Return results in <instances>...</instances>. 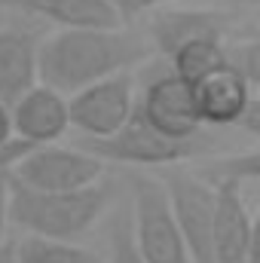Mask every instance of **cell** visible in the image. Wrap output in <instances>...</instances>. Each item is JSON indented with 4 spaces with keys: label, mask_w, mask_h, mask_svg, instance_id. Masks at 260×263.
I'll list each match as a JSON object with an SVG mask.
<instances>
[{
    "label": "cell",
    "mask_w": 260,
    "mask_h": 263,
    "mask_svg": "<svg viewBox=\"0 0 260 263\" xmlns=\"http://www.w3.org/2000/svg\"><path fill=\"white\" fill-rule=\"evenodd\" d=\"M214 214H211V248L214 263H254L257 230L251 208L245 202V187L214 184Z\"/></svg>",
    "instance_id": "9c48e42d"
},
{
    "label": "cell",
    "mask_w": 260,
    "mask_h": 263,
    "mask_svg": "<svg viewBox=\"0 0 260 263\" xmlns=\"http://www.w3.org/2000/svg\"><path fill=\"white\" fill-rule=\"evenodd\" d=\"M260 175V162H257V150H248V153H239V156H224L217 162H208L202 168V181L208 187L214 184H254Z\"/></svg>",
    "instance_id": "e0dca14e"
},
{
    "label": "cell",
    "mask_w": 260,
    "mask_h": 263,
    "mask_svg": "<svg viewBox=\"0 0 260 263\" xmlns=\"http://www.w3.org/2000/svg\"><path fill=\"white\" fill-rule=\"evenodd\" d=\"M233 31V15L220 12V9H159L150 22V49H159L162 55H172L175 49H181L184 43L193 40H217L227 43Z\"/></svg>",
    "instance_id": "30bf717a"
},
{
    "label": "cell",
    "mask_w": 260,
    "mask_h": 263,
    "mask_svg": "<svg viewBox=\"0 0 260 263\" xmlns=\"http://www.w3.org/2000/svg\"><path fill=\"white\" fill-rule=\"evenodd\" d=\"M169 62H172V77H178L187 86H196L199 80H205L208 73L224 67V43H217V40L184 43L181 49H175L169 55Z\"/></svg>",
    "instance_id": "9a60e30c"
},
{
    "label": "cell",
    "mask_w": 260,
    "mask_h": 263,
    "mask_svg": "<svg viewBox=\"0 0 260 263\" xmlns=\"http://www.w3.org/2000/svg\"><path fill=\"white\" fill-rule=\"evenodd\" d=\"M12 138L28 144V147H46V144H59L70 129L67 120V98L46 89V86H34L28 89L12 107Z\"/></svg>",
    "instance_id": "8fae6325"
},
{
    "label": "cell",
    "mask_w": 260,
    "mask_h": 263,
    "mask_svg": "<svg viewBox=\"0 0 260 263\" xmlns=\"http://www.w3.org/2000/svg\"><path fill=\"white\" fill-rule=\"evenodd\" d=\"M9 233V172L0 175V242H6Z\"/></svg>",
    "instance_id": "603a6c76"
},
{
    "label": "cell",
    "mask_w": 260,
    "mask_h": 263,
    "mask_svg": "<svg viewBox=\"0 0 260 263\" xmlns=\"http://www.w3.org/2000/svg\"><path fill=\"white\" fill-rule=\"evenodd\" d=\"M104 3L114 9L117 22L126 28V25L135 22L138 15H144V12H159L162 6H169V3H175V0H104Z\"/></svg>",
    "instance_id": "ffe728a7"
},
{
    "label": "cell",
    "mask_w": 260,
    "mask_h": 263,
    "mask_svg": "<svg viewBox=\"0 0 260 263\" xmlns=\"http://www.w3.org/2000/svg\"><path fill=\"white\" fill-rule=\"evenodd\" d=\"M147 37L129 28H80L55 31L40 40L37 49V83L70 98L73 92L101 83L117 73H129V67L150 55Z\"/></svg>",
    "instance_id": "6da1fadb"
},
{
    "label": "cell",
    "mask_w": 260,
    "mask_h": 263,
    "mask_svg": "<svg viewBox=\"0 0 260 263\" xmlns=\"http://www.w3.org/2000/svg\"><path fill=\"white\" fill-rule=\"evenodd\" d=\"M251 98H257L254 89L245 86V80L239 73H233L230 67H217L214 73H208L205 80H199L193 86V101L202 129L214 126V129H227L236 126L239 117L245 114V107L251 104Z\"/></svg>",
    "instance_id": "7c38bea8"
},
{
    "label": "cell",
    "mask_w": 260,
    "mask_h": 263,
    "mask_svg": "<svg viewBox=\"0 0 260 263\" xmlns=\"http://www.w3.org/2000/svg\"><path fill=\"white\" fill-rule=\"evenodd\" d=\"M236 129L248 132L251 138H257V135H260V98H251V104H248V107H245V114L239 117Z\"/></svg>",
    "instance_id": "7402d4cb"
},
{
    "label": "cell",
    "mask_w": 260,
    "mask_h": 263,
    "mask_svg": "<svg viewBox=\"0 0 260 263\" xmlns=\"http://www.w3.org/2000/svg\"><path fill=\"white\" fill-rule=\"evenodd\" d=\"M28 150H34V147H28V144H22V141L0 144V175H3V172H12V168H15V162H18Z\"/></svg>",
    "instance_id": "44dd1931"
},
{
    "label": "cell",
    "mask_w": 260,
    "mask_h": 263,
    "mask_svg": "<svg viewBox=\"0 0 260 263\" xmlns=\"http://www.w3.org/2000/svg\"><path fill=\"white\" fill-rule=\"evenodd\" d=\"M83 153L95 156L101 165L107 162H120V165H138V168H175L193 156H205L211 153V138H196V141H172V138H162L156 129H150L144 123V117L138 114V104H135V114L126 120V126L120 132H114L110 138H101V141H83L77 144Z\"/></svg>",
    "instance_id": "3957f363"
},
{
    "label": "cell",
    "mask_w": 260,
    "mask_h": 263,
    "mask_svg": "<svg viewBox=\"0 0 260 263\" xmlns=\"http://www.w3.org/2000/svg\"><path fill=\"white\" fill-rule=\"evenodd\" d=\"M40 37L31 28H0V104L12 107L37 86Z\"/></svg>",
    "instance_id": "4fadbf2b"
},
{
    "label": "cell",
    "mask_w": 260,
    "mask_h": 263,
    "mask_svg": "<svg viewBox=\"0 0 260 263\" xmlns=\"http://www.w3.org/2000/svg\"><path fill=\"white\" fill-rule=\"evenodd\" d=\"M101 175H104V165L95 156L83 153L80 147H62V144H46V147L28 150L9 172L12 181L25 184L31 190H43V193L86 190V187L98 184Z\"/></svg>",
    "instance_id": "8992f818"
},
{
    "label": "cell",
    "mask_w": 260,
    "mask_h": 263,
    "mask_svg": "<svg viewBox=\"0 0 260 263\" xmlns=\"http://www.w3.org/2000/svg\"><path fill=\"white\" fill-rule=\"evenodd\" d=\"M224 65L230 67L233 73H239L248 89L257 92V83H260V43H257V37H245V40H236V43H224Z\"/></svg>",
    "instance_id": "ac0fdd59"
},
{
    "label": "cell",
    "mask_w": 260,
    "mask_h": 263,
    "mask_svg": "<svg viewBox=\"0 0 260 263\" xmlns=\"http://www.w3.org/2000/svg\"><path fill=\"white\" fill-rule=\"evenodd\" d=\"M0 263H18V257H15V242H0Z\"/></svg>",
    "instance_id": "d4e9b609"
},
{
    "label": "cell",
    "mask_w": 260,
    "mask_h": 263,
    "mask_svg": "<svg viewBox=\"0 0 260 263\" xmlns=\"http://www.w3.org/2000/svg\"><path fill=\"white\" fill-rule=\"evenodd\" d=\"M162 190L169 202L172 223L193 263H214L211 248V214H214V190L199 178L181 168H165Z\"/></svg>",
    "instance_id": "5b68a950"
},
{
    "label": "cell",
    "mask_w": 260,
    "mask_h": 263,
    "mask_svg": "<svg viewBox=\"0 0 260 263\" xmlns=\"http://www.w3.org/2000/svg\"><path fill=\"white\" fill-rule=\"evenodd\" d=\"M18 263H104L95 251L77 245V242H52V239H34L25 236L15 242Z\"/></svg>",
    "instance_id": "2e32d148"
},
{
    "label": "cell",
    "mask_w": 260,
    "mask_h": 263,
    "mask_svg": "<svg viewBox=\"0 0 260 263\" xmlns=\"http://www.w3.org/2000/svg\"><path fill=\"white\" fill-rule=\"evenodd\" d=\"M0 9L43 18L59 31L80 28H120L114 9L104 0H0Z\"/></svg>",
    "instance_id": "5bb4252c"
},
{
    "label": "cell",
    "mask_w": 260,
    "mask_h": 263,
    "mask_svg": "<svg viewBox=\"0 0 260 263\" xmlns=\"http://www.w3.org/2000/svg\"><path fill=\"white\" fill-rule=\"evenodd\" d=\"M107 202L110 187L101 181L73 193H43L9 178V227H18L34 239L73 242L98 223Z\"/></svg>",
    "instance_id": "7a4b0ae2"
},
{
    "label": "cell",
    "mask_w": 260,
    "mask_h": 263,
    "mask_svg": "<svg viewBox=\"0 0 260 263\" xmlns=\"http://www.w3.org/2000/svg\"><path fill=\"white\" fill-rule=\"evenodd\" d=\"M132 236L141 263H193L169 214L165 190L156 178L138 175L132 178Z\"/></svg>",
    "instance_id": "277c9868"
},
{
    "label": "cell",
    "mask_w": 260,
    "mask_h": 263,
    "mask_svg": "<svg viewBox=\"0 0 260 263\" xmlns=\"http://www.w3.org/2000/svg\"><path fill=\"white\" fill-rule=\"evenodd\" d=\"M110 263H141L138 251H135L129 208L114 220V230H110Z\"/></svg>",
    "instance_id": "d6986e66"
},
{
    "label": "cell",
    "mask_w": 260,
    "mask_h": 263,
    "mask_svg": "<svg viewBox=\"0 0 260 263\" xmlns=\"http://www.w3.org/2000/svg\"><path fill=\"white\" fill-rule=\"evenodd\" d=\"M9 141H15L12 138V114L6 104H0V144H9Z\"/></svg>",
    "instance_id": "cb8c5ba5"
},
{
    "label": "cell",
    "mask_w": 260,
    "mask_h": 263,
    "mask_svg": "<svg viewBox=\"0 0 260 263\" xmlns=\"http://www.w3.org/2000/svg\"><path fill=\"white\" fill-rule=\"evenodd\" d=\"M138 114L162 138H172V141L202 138V123H199L193 101V86L181 83L172 73H162V77L147 83L144 95L138 98Z\"/></svg>",
    "instance_id": "ba28073f"
},
{
    "label": "cell",
    "mask_w": 260,
    "mask_h": 263,
    "mask_svg": "<svg viewBox=\"0 0 260 263\" xmlns=\"http://www.w3.org/2000/svg\"><path fill=\"white\" fill-rule=\"evenodd\" d=\"M135 80L132 73H117L101 83H92L67 98L70 129L83 135V141H101L126 126L135 114Z\"/></svg>",
    "instance_id": "52a82bcc"
}]
</instances>
